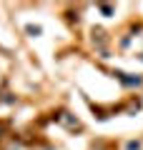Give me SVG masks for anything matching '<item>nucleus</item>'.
Masks as SVG:
<instances>
[{"instance_id": "nucleus-1", "label": "nucleus", "mask_w": 143, "mask_h": 150, "mask_svg": "<svg viewBox=\"0 0 143 150\" xmlns=\"http://www.w3.org/2000/svg\"><path fill=\"white\" fill-rule=\"evenodd\" d=\"M55 120H58L63 128H68V130H80V128H83V125H80V120L75 118V115H70L68 110H60L58 115H55Z\"/></svg>"}]
</instances>
